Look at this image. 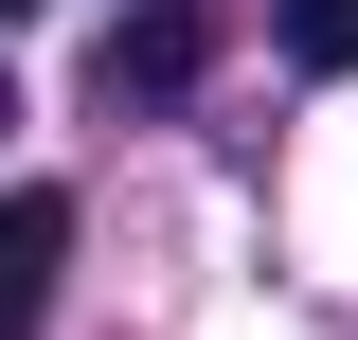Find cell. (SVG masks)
<instances>
[{
	"label": "cell",
	"mask_w": 358,
	"mask_h": 340,
	"mask_svg": "<svg viewBox=\"0 0 358 340\" xmlns=\"http://www.w3.org/2000/svg\"><path fill=\"white\" fill-rule=\"evenodd\" d=\"M0 18H18V0H0Z\"/></svg>",
	"instance_id": "5b68a950"
},
{
	"label": "cell",
	"mask_w": 358,
	"mask_h": 340,
	"mask_svg": "<svg viewBox=\"0 0 358 340\" xmlns=\"http://www.w3.org/2000/svg\"><path fill=\"white\" fill-rule=\"evenodd\" d=\"M54 269H72V197H54V179H18V197H0V340L54 323Z\"/></svg>",
	"instance_id": "6da1fadb"
},
{
	"label": "cell",
	"mask_w": 358,
	"mask_h": 340,
	"mask_svg": "<svg viewBox=\"0 0 358 340\" xmlns=\"http://www.w3.org/2000/svg\"><path fill=\"white\" fill-rule=\"evenodd\" d=\"M215 72V36H197V0H143L126 36L90 54V90H108V108H162V90H197Z\"/></svg>",
	"instance_id": "7a4b0ae2"
},
{
	"label": "cell",
	"mask_w": 358,
	"mask_h": 340,
	"mask_svg": "<svg viewBox=\"0 0 358 340\" xmlns=\"http://www.w3.org/2000/svg\"><path fill=\"white\" fill-rule=\"evenodd\" d=\"M0 126H18V108H0Z\"/></svg>",
	"instance_id": "277c9868"
},
{
	"label": "cell",
	"mask_w": 358,
	"mask_h": 340,
	"mask_svg": "<svg viewBox=\"0 0 358 340\" xmlns=\"http://www.w3.org/2000/svg\"><path fill=\"white\" fill-rule=\"evenodd\" d=\"M268 36L305 54V72H358V0H268Z\"/></svg>",
	"instance_id": "3957f363"
}]
</instances>
